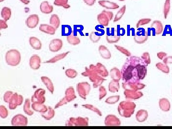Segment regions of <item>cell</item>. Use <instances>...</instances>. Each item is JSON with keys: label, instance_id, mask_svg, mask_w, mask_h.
I'll return each instance as SVG.
<instances>
[{"label": "cell", "instance_id": "19", "mask_svg": "<svg viewBox=\"0 0 172 129\" xmlns=\"http://www.w3.org/2000/svg\"><path fill=\"white\" fill-rule=\"evenodd\" d=\"M39 30L50 35H54L56 33V29L52 25L48 24H41Z\"/></svg>", "mask_w": 172, "mask_h": 129}, {"label": "cell", "instance_id": "4", "mask_svg": "<svg viewBox=\"0 0 172 129\" xmlns=\"http://www.w3.org/2000/svg\"><path fill=\"white\" fill-rule=\"evenodd\" d=\"M21 60L20 53L15 49L10 50L5 54V61L9 66L15 67L19 64Z\"/></svg>", "mask_w": 172, "mask_h": 129}, {"label": "cell", "instance_id": "3", "mask_svg": "<svg viewBox=\"0 0 172 129\" xmlns=\"http://www.w3.org/2000/svg\"><path fill=\"white\" fill-rule=\"evenodd\" d=\"M136 108V104L130 101H123L119 104L118 111L120 116L130 118L133 115Z\"/></svg>", "mask_w": 172, "mask_h": 129}, {"label": "cell", "instance_id": "51", "mask_svg": "<svg viewBox=\"0 0 172 129\" xmlns=\"http://www.w3.org/2000/svg\"><path fill=\"white\" fill-rule=\"evenodd\" d=\"M13 92L12 91H7L4 93L3 95V99L4 102L9 103L10 102L11 99L13 95Z\"/></svg>", "mask_w": 172, "mask_h": 129}, {"label": "cell", "instance_id": "9", "mask_svg": "<svg viewBox=\"0 0 172 129\" xmlns=\"http://www.w3.org/2000/svg\"><path fill=\"white\" fill-rule=\"evenodd\" d=\"M124 94L127 101H135L138 100L144 96L142 92L135 90L126 89L124 91Z\"/></svg>", "mask_w": 172, "mask_h": 129}, {"label": "cell", "instance_id": "61", "mask_svg": "<svg viewBox=\"0 0 172 129\" xmlns=\"http://www.w3.org/2000/svg\"><path fill=\"white\" fill-rule=\"evenodd\" d=\"M5 0H0V2H3Z\"/></svg>", "mask_w": 172, "mask_h": 129}, {"label": "cell", "instance_id": "21", "mask_svg": "<svg viewBox=\"0 0 172 129\" xmlns=\"http://www.w3.org/2000/svg\"><path fill=\"white\" fill-rule=\"evenodd\" d=\"M54 7L50 5L48 1L43 2L40 4V11L42 13L49 14L53 12Z\"/></svg>", "mask_w": 172, "mask_h": 129}, {"label": "cell", "instance_id": "62", "mask_svg": "<svg viewBox=\"0 0 172 129\" xmlns=\"http://www.w3.org/2000/svg\"><path fill=\"white\" fill-rule=\"evenodd\" d=\"M119 1H125V0H118Z\"/></svg>", "mask_w": 172, "mask_h": 129}, {"label": "cell", "instance_id": "50", "mask_svg": "<svg viewBox=\"0 0 172 129\" xmlns=\"http://www.w3.org/2000/svg\"><path fill=\"white\" fill-rule=\"evenodd\" d=\"M9 112L5 106L3 105L0 106V116L3 119H5L8 116Z\"/></svg>", "mask_w": 172, "mask_h": 129}, {"label": "cell", "instance_id": "31", "mask_svg": "<svg viewBox=\"0 0 172 129\" xmlns=\"http://www.w3.org/2000/svg\"><path fill=\"white\" fill-rule=\"evenodd\" d=\"M18 94L14 93L9 103V108L10 110H15L17 106H19Z\"/></svg>", "mask_w": 172, "mask_h": 129}, {"label": "cell", "instance_id": "6", "mask_svg": "<svg viewBox=\"0 0 172 129\" xmlns=\"http://www.w3.org/2000/svg\"><path fill=\"white\" fill-rule=\"evenodd\" d=\"M114 13L108 11H102L101 13L98 15V21L99 24L102 26H108L109 21L113 19Z\"/></svg>", "mask_w": 172, "mask_h": 129}, {"label": "cell", "instance_id": "42", "mask_svg": "<svg viewBox=\"0 0 172 129\" xmlns=\"http://www.w3.org/2000/svg\"><path fill=\"white\" fill-rule=\"evenodd\" d=\"M156 67L158 70L164 73L168 74L170 72L169 67L165 64L162 63L161 62L157 63L156 64Z\"/></svg>", "mask_w": 172, "mask_h": 129}, {"label": "cell", "instance_id": "24", "mask_svg": "<svg viewBox=\"0 0 172 129\" xmlns=\"http://www.w3.org/2000/svg\"><path fill=\"white\" fill-rule=\"evenodd\" d=\"M159 107L164 111H168L171 108V104L168 99L162 98L159 100Z\"/></svg>", "mask_w": 172, "mask_h": 129}, {"label": "cell", "instance_id": "52", "mask_svg": "<svg viewBox=\"0 0 172 129\" xmlns=\"http://www.w3.org/2000/svg\"><path fill=\"white\" fill-rule=\"evenodd\" d=\"M141 58H142L144 62L145 63L147 64V66H148V64L151 63V59H150V54H149V53H144Z\"/></svg>", "mask_w": 172, "mask_h": 129}, {"label": "cell", "instance_id": "20", "mask_svg": "<svg viewBox=\"0 0 172 129\" xmlns=\"http://www.w3.org/2000/svg\"><path fill=\"white\" fill-rule=\"evenodd\" d=\"M99 52L103 59H109L111 58V53L105 45H99Z\"/></svg>", "mask_w": 172, "mask_h": 129}, {"label": "cell", "instance_id": "34", "mask_svg": "<svg viewBox=\"0 0 172 129\" xmlns=\"http://www.w3.org/2000/svg\"><path fill=\"white\" fill-rule=\"evenodd\" d=\"M70 53V52H67L61 54H58L55 57L52 58L49 60L46 61L44 62V63H55L57 62L58 61L61 60L63 59L64 58H66V56Z\"/></svg>", "mask_w": 172, "mask_h": 129}, {"label": "cell", "instance_id": "13", "mask_svg": "<svg viewBox=\"0 0 172 129\" xmlns=\"http://www.w3.org/2000/svg\"><path fill=\"white\" fill-rule=\"evenodd\" d=\"M104 123L106 126H119L121 125V121L115 115L109 114L106 117Z\"/></svg>", "mask_w": 172, "mask_h": 129}, {"label": "cell", "instance_id": "2", "mask_svg": "<svg viewBox=\"0 0 172 129\" xmlns=\"http://www.w3.org/2000/svg\"><path fill=\"white\" fill-rule=\"evenodd\" d=\"M82 76L89 78L90 81L93 83V88H97L101 86L106 79L100 76L96 70L95 65L90 64L89 68H85V71L82 73Z\"/></svg>", "mask_w": 172, "mask_h": 129}, {"label": "cell", "instance_id": "36", "mask_svg": "<svg viewBox=\"0 0 172 129\" xmlns=\"http://www.w3.org/2000/svg\"><path fill=\"white\" fill-rule=\"evenodd\" d=\"M12 15V10L9 7H4L3 8L1 11L2 17L5 21H7L10 19Z\"/></svg>", "mask_w": 172, "mask_h": 129}, {"label": "cell", "instance_id": "8", "mask_svg": "<svg viewBox=\"0 0 172 129\" xmlns=\"http://www.w3.org/2000/svg\"><path fill=\"white\" fill-rule=\"evenodd\" d=\"M123 88L124 90H143L146 87L145 84L140 83V81H130L124 82L122 84Z\"/></svg>", "mask_w": 172, "mask_h": 129}, {"label": "cell", "instance_id": "15", "mask_svg": "<svg viewBox=\"0 0 172 129\" xmlns=\"http://www.w3.org/2000/svg\"><path fill=\"white\" fill-rule=\"evenodd\" d=\"M63 41L60 39H54L51 41L49 44V50L52 52H57L62 49Z\"/></svg>", "mask_w": 172, "mask_h": 129}, {"label": "cell", "instance_id": "53", "mask_svg": "<svg viewBox=\"0 0 172 129\" xmlns=\"http://www.w3.org/2000/svg\"><path fill=\"white\" fill-rule=\"evenodd\" d=\"M151 21V19H149V18L140 19L137 23L136 27L137 28H138L140 26H142V25L148 24Z\"/></svg>", "mask_w": 172, "mask_h": 129}, {"label": "cell", "instance_id": "45", "mask_svg": "<svg viewBox=\"0 0 172 129\" xmlns=\"http://www.w3.org/2000/svg\"><path fill=\"white\" fill-rule=\"evenodd\" d=\"M119 99L120 96L119 95L110 96L106 100L105 102L108 104H114L119 101Z\"/></svg>", "mask_w": 172, "mask_h": 129}, {"label": "cell", "instance_id": "29", "mask_svg": "<svg viewBox=\"0 0 172 129\" xmlns=\"http://www.w3.org/2000/svg\"><path fill=\"white\" fill-rule=\"evenodd\" d=\"M65 95H66L65 97L68 102H71L77 98V96L75 95V90L73 87H68L66 90Z\"/></svg>", "mask_w": 172, "mask_h": 129}, {"label": "cell", "instance_id": "56", "mask_svg": "<svg viewBox=\"0 0 172 129\" xmlns=\"http://www.w3.org/2000/svg\"><path fill=\"white\" fill-rule=\"evenodd\" d=\"M157 56L158 59H160V60H163L167 56V54L166 53L161 52L157 54Z\"/></svg>", "mask_w": 172, "mask_h": 129}, {"label": "cell", "instance_id": "10", "mask_svg": "<svg viewBox=\"0 0 172 129\" xmlns=\"http://www.w3.org/2000/svg\"><path fill=\"white\" fill-rule=\"evenodd\" d=\"M46 90L44 89H38L34 92L32 97L31 101L33 103H44L46 101L45 94Z\"/></svg>", "mask_w": 172, "mask_h": 129}, {"label": "cell", "instance_id": "17", "mask_svg": "<svg viewBox=\"0 0 172 129\" xmlns=\"http://www.w3.org/2000/svg\"><path fill=\"white\" fill-rule=\"evenodd\" d=\"M40 58L38 54H33L29 60L30 67L33 70H38L40 67Z\"/></svg>", "mask_w": 172, "mask_h": 129}, {"label": "cell", "instance_id": "49", "mask_svg": "<svg viewBox=\"0 0 172 129\" xmlns=\"http://www.w3.org/2000/svg\"><path fill=\"white\" fill-rule=\"evenodd\" d=\"M114 46L116 49L119 51L120 52L124 54H125V56H127V57H131V53L128 50L125 49L124 47L119 46V45H115Z\"/></svg>", "mask_w": 172, "mask_h": 129}, {"label": "cell", "instance_id": "18", "mask_svg": "<svg viewBox=\"0 0 172 129\" xmlns=\"http://www.w3.org/2000/svg\"><path fill=\"white\" fill-rule=\"evenodd\" d=\"M99 4L102 6L103 8H106L107 9H112V10H115L119 8V5L117 3H115L114 2L109 1H99L98 2Z\"/></svg>", "mask_w": 172, "mask_h": 129}, {"label": "cell", "instance_id": "59", "mask_svg": "<svg viewBox=\"0 0 172 129\" xmlns=\"http://www.w3.org/2000/svg\"><path fill=\"white\" fill-rule=\"evenodd\" d=\"M23 98L21 95H18L19 106H20L23 102Z\"/></svg>", "mask_w": 172, "mask_h": 129}, {"label": "cell", "instance_id": "16", "mask_svg": "<svg viewBox=\"0 0 172 129\" xmlns=\"http://www.w3.org/2000/svg\"><path fill=\"white\" fill-rule=\"evenodd\" d=\"M148 39V34L144 29L138 32L134 36V40L137 44H144Z\"/></svg>", "mask_w": 172, "mask_h": 129}, {"label": "cell", "instance_id": "23", "mask_svg": "<svg viewBox=\"0 0 172 129\" xmlns=\"http://www.w3.org/2000/svg\"><path fill=\"white\" fill-rule=\"evenodd\" d=\"M41 80L42 82L44 83V84L47 87L48 90L50 92V93L52 94H53L54 92V86L51 80L46 76H42L41 77Z\"/></svg>", "mask_w": 172, "mask_h": 129}, {"label": "cell", "instance_id": "57", "mask_svg": "<svg viewBox=\"0 0 172 129\" xmlns=\"http://www.w3.org/2000/svg\"><path fill=\"white\" fill-rule=\"evenodd\" d=\"M163 60V63L165 64H172V56H168V57H165Z\"/></svg>", "mask_w": 172, "mask_h": 129}, {"label": "cell", "instance_id": "46", "mask_svg": "<svg viewBox=\"0 0 172 129\" xmlns=\"http://www.w3.org/2000/svg\"><path fill=\"white\" fill-rule=\"evenodd\" d=\"M65 74L68 78H70V79H74V78H76L78 74L77 71L71 69H68L66 70L65 71Z\"/></svg>", "mask_w": 172, "mask_h": 129}, {"label": "cell", "instance_id": "25", "mask_svg": "<svg viewBox=\"0 0 172 129\" xmlns=\"http://www.w3.org/2000/svg\"><path fill=\"white\" fill-rule=\"evenodd\" d=\"M151 28L154 29L156 35L161 34L163 31V25L160 21H154L151 24Z\"/></svg>", "mask_w": 172, "mask_h": 129}, {"label": "cell", "instance_id": "54", "mask_svg": "<svg viewBox=\"0 0 172 129\" xmlns=\"http://www.w3.org/2000/svg\"><path fill=\"white\" fill-rule=\"evenodd\" d=\"M68 102V100L66 99V97H64L62 100L60 101L58 103L56 104L55 107V109H58L59 107H61V106L65 105V104H67Z\"/></svg>", "mask_w": 172, "mask_h": 129}, {"label": "cell", "instance_id": "30", "mask_svg": "<svg viewBox=\"0 0 172 129\" xmlns=\"http://www.w3.org/2000/svg\"><path fill=\"white\" fill-rule=\"evenodd\" d=\"M32 108L34 111L40 113L46 112L48 110V107L44 104V103H33L32 104Z\"/></svg>", "mask_w": 172, "mask_h": 129}, {"label": "cell", "instance_id": "48", "mask_svg": "<svg viewBox=\"0 0 172 129\" xmlns=\"http://www.w3.org/2000/svg\"><path fill=\"white\" fill-rule=\"evenodd\" d=\"M99 100L101 101L103 98H104L107 95L106 89L105 87L102 86H100L99 89Z\"/></svg>", "mask_w": 172, "mask_h": 129}, {"label": "cell", "instance_id": "40", "mask_svg": "<svg viewBox=\"0 0 172 129\" xmlns=\"http://www.w3.org/2000/svg\"><path fill=\"white\" fill-rule=\"evenodd\" d=\"M126 9V5H124L119 9V10L118 11L117 13L116 14L115 16L114 19V22H116L118 21L119 20L122 19V17L124 16L125 13Z\"/></svg>", "mask_w": 172, "mask_h": 129}, {"label": "cell", "instance_id": "47", "mask_svg": "<svg viewBox=\"0 0 172 129\" xmlns=\"http://www.w3.org/2000/svg\"><path fill=\"white\" fill-rule=\"evenodd\" d=\"M89 39L90 40L94 43H98L100 39V36L99 35L98 33L95 32H92L89 35Z\"/></svg>", "mask_w": 172, "mask_h": 129}, {"label": "cell", "instance_id": "28", "mask_svg": "<svg viewBox=\"0 0 172 129\" xmlns=\"http://www.w3.org/2000/svg\"><path fill=\"white\" fill-rule=\"evenodd\" d=\"M29 44L33 49L37 50H40L42 48V43L36 37H30L29 39Z\"/></svg>", "mask_w": 172, "mask_h": 129}, {"label": "cell", "instance_id": "35", "mask_svg": "<svg viewBox=\"0 0 172 129\" xmlns=\"http://www.w3.org/2000/svg\"><path fill=\"white\" fill-rule=\"evenodd\" d=\"M109 90L111 93H115L119 90L120 86L119 81L112 80L109 83L108 86Z\"/></svg>", "mask_w": 172, "mask_h": 129}, {"label": "cell", "instance_id": "38", "mask_svg": "<svg viewBox=\"0 0 172 129\" xmlns=\"http://www.w3.org/2000/svg\"><path fill=\"white\" fill-rule=\"evenodd\" d=\"M30 100L29 99L25 100V103L23 105V110L25 114L28 116H32L33 115V112L30 110Z\"/></svg>", "mask_w": 172, "mask_h": 129}, {"label": "cell", "instance_id": "12", "mask_svg": "<svg viewBox=\"0 0 172 129\" xmlns=\"http://www.w3.org/2000/svg\"><path fill=\"white\" fill-rule=\"evenodd\" d=\"M11 124L13 126H26L28 124V118L22 114L14 116L11 120Z\"/></svg>", "mask_w": 172, "mask_h": 129}, {"label": "cell", "instance_id": "43", "mask_svg": "<svg viewBox=\"0 0 172 129\" xmlns=\"http://www.w3.org/2000/svg\"><path fill=\"white\" fill-rule=\"evenodd\" d=\"M170 6H171L170 0H166L164 6V9H163V13H164V19H165L167 18L170 12Z\"/></svg>", "mask_w": 172, "mask_h": 129}, {"label": "cell", "instance_id": "37", "mask_svg": "<svg viewBox=\"0 0 172 129\" xmlns=\"http://www.w3.org/2000/svg\"><path fill=\"white\" fill-rule=\"evenodd\" d=\"M67 41L69 44L76 45L80 43V40L78 36H75L73 33L68 35L67 38Z\"/></svg>", "mask_w": 172, "mask_h": 129}, {"label": "cell", "instance_id": "60", "mask_svg": "<svg viewBox=\"0 0 172 129\" xmlns=\"http://www.w3.org/2000/svg\"><path fill=\"white\" fill-rule=\"evenodd\" d=\"M19 1L24 4H28L30 2L29 0H19Z\"/></svg>", "mask_w": 172, "mask_h": 129}, {"label": "cell", "instance_id": "32", "mask_svg": "<svg viewBox=\"0 0 172 129\" xmlns=\"http://www.w3.org/2000/svg\"><path fill=\"white\" fill-rule=\"evenodd\" d=\"M41 115L46 120H51L55 116V111L53 108L50 107H48V111L46 112L41 113Z\"/></svg>", "mask_w": 172, "mask_h": 129}, {"label": "cell", "instance_id": "14", "mask_svg": "<svg viewBox=\"0 0 172 129\" xmlns=\"http://www.w3.org/2000/svg\"><path fill=\"white\" fill-rule=\"evenodd\" d=\"M39 22V17L38 14H31L25 20V24L30 28H34L37 27Z\"/></svg>", "mask_w": 172, "mask_h": 129}, {"label": "cell", "instance_id": "7", "mask_svg": "<svg viewBox=\"0 0 172 129\" xmlns=\"http://www.w3.org/2000/svg\"><path fill=\"white\" fill-rule=\"evenodd\" d=\"M67 126H88L89 125V118L78 117H71L66 122Z\"/></svg>", "mask_w": 172, "mask_h": 129}, {"label": "cell", "instance_id": "55", "mask_svg": "<svg viewBox=\"0 0 172 129\" xmlns=\"http://www.w3.org/2000/svg\"><path fill=\"white\" fill-rule=\"evenodd\" d=\"M8 28V25L6 23V21L4 20H0V29H6Z\"/></svg>", "mask_w": 172, "mask_h": 129}, {"label": "cell", "instance_id": "27", "mask_svg": "<svg viewBox=\"0 0 172 129\" xmlns=\"http://www.w3.org/2000/svg\"><path fill=\"white\" fill-rule=\"evenodd\" d=\"M110 77L113 80L119 81L122 79V73L118 68H114L110 70Z\"/></svg>", "mask_w": 172, "mask_h": 129}, {"label": "cell", "instance_id": "58", "mask_svg": "<svg viewBox=\"0 0 172 129\" xmlns=\"http://www.w3.org/2000/svg\"><path fill=\"white\" fill-rule=\"evenodd\" d=\"M83 1L89 6H91L95 3L96 0H83Z\"/></svg>", "mask_w": 172, "mask_h": 129}, {"label": "cell", "instance_id": "1", "mask_svg": "<svg viewBox=\"0 0 172 129\" xmlns=\"http://www.w3.org/2000/svg\"><path fill=\"white\" fill-rule=\"evenodd\" d=\"M142 59L139 57L132 56L127 59L121 70L122 78L124 82L140 80L137 76L136 66Z\"/></svg>", "mask_w": 172, "mask_h": 129}, {"label": "cell", "instance_id": "11", "mask_svg": "<svg viewBox=\"0 0 172 129\" xmlns=\"http://www.w3.org/2000/svg\"><path fill=\"white\" fill-rule=\"evenodd\" d=\"M147 64L145 63L143 59L138 63L136 66L137 76L139 80H144L147 74Z\"/></svg>", "mask_w": 172, "mask_h": 129}, {"label": "cell", "instance_id": "41", "mask_svg": "<svg viewBox=\"0 0 172 129\" xmlns=\"http://www.w3.org/2000/svg\"><path fill=\"white\" fill-rule=\"evenodd\" d=\"M68 0H55L54 5L58 6H61L65 9H68L70 8V5L68 4Z\"/></svg>", "mask_w": 172, "mask_h": 129}, {"label": "cell", "instance_id": "33", "mask_svg": "<svg viewBox=\"0 0 172 129\" xmlns=\"http://www.w3.org/2000/svg\"><path fill=\"white\" fill-rule=\"evenodd\" d=\"M49 23L50 24L53 26L56 30L58 29L59 27L60 23L58 16L56 14L51 15L50 18Z\"/></svg>", "mask_w": 172, "mask_h": 129}, {"label": "cell", "instance_id": "22", "mask_svg": "<svg viewBox=\"0 0 172 129\" xmlns=\"http://www.w3.org/2000/svg\"><path fill=\"white\" fill-rule=\"evenodd\" d=\"M148 117V111L144 110H139L136 114V119L138 122H144L147 120Z\"/></svg>", "mask_w": 172, "mask_h": 129}, {"label": "cell", "instance_id": "26", "mask_svg": "<svg viewBox=\"0 0 172 129\" xmlns=\"http://www.w3.org/2000/svg\"><path fill=\"white\" fill-rule=\"evenodd\" d=\"M96 70L100 76L106 78L109 76V72L106 67L100 63H97L95 66Z\"/></svg>", "mask_w": 172, "mask_h": 129}, {"label": "cell", "instance_id": "39", "mask_svg": "<svg viewBox=\"0 0 172 129\" xmlns=\"http://www.w3.org/2000/svg\"><path fill=\"white\" fill-rule=\"evenodd\" d=\"M120 36L118 35L117 34L114 35H109L107 34L106 35V40L108 43L114 44L117 43L120 40Z\"/></svg>", "mask_w": 172, "mask_h": 129}, {"label": "cell", "instance_id": "5", "mask_svg": "<svg viewBox=\"0 0 172 129\" xmlns=\"http://www.w3.org/2000/svg\"><path fill=\"white\" fill-rule=\"evenodd\" d=\"M90 89V84L87 82L78 83L77 85V90L78 95L84 100H86V97L89 94Z\"/></svg>", "mask_w": 172, "mask_h": 129}, {"label": "cell", "instance_id": "44", "mask_svg": "<svg viewBox=\"0 0 172 129\" xmlns=\"http://www.w3.org/2000/svg\"><path fill=\"white\" fill-rule=\"evenodd\" d=\"M82 106L84 108H86V109H88V110H90L91 111H94V112L96 113L99 116H102V113H101L100 110L98 109L97 107L93 106V105H91V104H83Z\"/></svg>", "mask_w": 172, "mask_h": 129}]
</instances>
